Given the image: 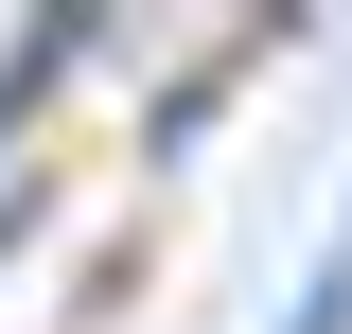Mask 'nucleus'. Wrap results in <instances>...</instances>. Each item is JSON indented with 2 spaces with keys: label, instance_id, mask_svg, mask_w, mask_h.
<instances>
[{
  "label": "nucleus",
  "instance_id": "1",
  "mask_svg": "<svg viewBox=\"0 0 352 334\" xmlns=\"http://www.w3.org/2000/svg\"><path fill=\"white\" fill-rule=\"evenodd\" d=\"M71 53H106V18H53V36H18V53H0V141H18V106H36Z\"/></svg>",
  "mask_w": 352,
  "mask_h": 334
},
{
  "label": "nucleus",
  "instance_id": "2",
  "mask_svg": "<svg viewBox=\"0 0 352 334\" xmlns=\"http://www.w3.org/2000/svg\"><path fill=\"white\" fill-rule=\"evenodd\" d=\"M282 334H352V229H335V247H317V282L282 299Z\"/></svg>",
  "mask_w": 352,
  "mask_h": 334
},
{
  "label": "nucleus",
  "instance_id": "3",
  "mask_svg": "<svg viewBox=\"0 0 352 334\" xmlns=\"http://www.w3.org/2000/svg\"><path fill=\"white\" fill-rule=\"evenodd\" d=\"M0 247H18V194H0Z\"/></svg>",
  "mask_w": 352,
  "mask_h": 334
}]
</instances>
